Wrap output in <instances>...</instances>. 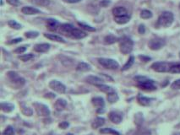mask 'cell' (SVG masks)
Here are the masks:
<instances>
[{"mask_svg":"<svg viewBox=\"0 0 180 135\" xmlns=\"http://www.w3.org/2000/svg\"><path fill=\"white\" fill-rule=\"evenodd\" d=\"M60 31L65 35L73 39H83L86 37L87 34L81 30L74 28L70 24H63L60 26Z\"/></svg>","mask_w":180,"mask_h":135,"instance_id":"cell-1","label":"cell"},{"mask_svg":"<svg viewBox=\"0 0 180 135\" xmlns=\"http://www.w3.org/2000/svg\"><path fill=\"white\" fill-rule=\"evenodd\" d=\"M174 14L170 11H164L161 14V15L158 17L157 25L159 27H164L167 28L174 23Z\"/></svg>","mask_w":180,"mask_h":135,"instance_id":"cell-2","label":"cell"},{"mask_svg":"<svg viewBox=\"0 0 180 135\" xmlns=\"http://www.w3.org/2000/svg\"><path fill=\"white\" fill-rule=\"evenodd\" d=\"M138 81V87L141 90H147V91H152L157 90V85L155 84V81L152 80H149L147 78L138 76L135 78Z\"/></svg>","mask_w":180,"mask_h":135,"instance_id":"cell-3","label":"cell"},{"mask_svg":"<svg viewBox=\"0 0 180 135\" xmlns=\"http://www.w3.org/2000/svg\"><path fill=\"white\" fill-rule=\"evenodd\" d=\"M133 47H134V42L130 38L125 36L121 40L119 48H120V51L122 52L123 54L130 53L133 51Z\"/></svg>","mask_w":180,"mask_h":135,"instance_id":"cell-4","label":"cell"},{"mask_svg":"<svg viewBox=\"0 0 180 135\" xmlns=\"http://www.w3.org/2000/svg\"><path fill=\"white\" fill-rule=\"evenodd\" d=\"M174 63L167 62H157L151 65V68L158 73H167L170 72V69Z\"/></svg>","mask_w":180,"mask_h":135,"instance_id":"cell-5","label":"cell"},{"mask_svg":"<svg viewBox=\"0 0 180 135\" xmlns=\"http://www.w3.org/2000/svg\"><path fill=\"white\" fill-rule=\"evenodd\" d=\"M97 61L103 67L107 69H118L119 68V64L118 62L114 59L106 58H100L97 59Z\"/></svg>","mask_w":180,"mask_h":135,"instance_id":"cell-6","label":"cell"},{"mask_svg":"<svg viewBox=\"0 0 180 135\" xmlns=\"http://www.w3.org/2000/svg\"><path fill=\"white\" fill-rule=\"evenodd\" d=\"M165 44H166V42H165L164 39L159 38V37H155V38L151 39V41L149 42L148 46H149V47L151 50L157 51V50L162 48L165 46Z\"/></svg>","mask_w":180,"mask_h":135,"instance_id":"cell-7","label":"cell"},{"mask_svg":"<svg viewBox=\"0 0 180 135\" xmlns=\"http://www.w3.org/2000/svg\"><path fill=\"white\" fill-rule=\"evenodd\" d=\"M8 77L10 79V80L11 81V82H13L14 84H15V85L23 86L24 84H26V80H25L22 77H20L19 74H17L16 72L10 71V72L8 73Z\"/></svg>","mask_w":180,"mask_h":135,"instance_id":"cell-8","label":"cell"},{"mask_svg":"<svg viewBox=\"0 0 180 135\" xmlns=\"http://www.w3.org/2000/svg\"><path fill=\"white\" fill-rule=\"evenodd\" d=\"M34 107L36 113L38 114L39 116L41 117H48L50 115V110H49L48 106H47L42 103L35 102L34 104Z\"/></svg>","mask_w":180,"mask_h":135,"instance_id":"cell-9","label":"cell"},{"mask_svg":"<svg viewBox=\"0 0 180 135\" xmlns=\"http://www.w3.org/2000/svg\"><path fill=\"white\" fill-rule=\"evenodd\" d=\"M49 87L51 88L52 90L55 91V92H58V93L64 94L66 91V86L65 84L61 83L60 81L58 80H52L49 83Z\"/></svg>","mask_w":180,"mask_h":135,"instance_id":"cell-10","label":"cell"},{"mask_svg":"<svg viewBox=\"0 0 180 135\" xmlns=\"http://www.w3.org/2000/svg\"><path fill=\"white\" fill-rule=\"evenodd\" d=\"M94 106L97 107V113H103L105 112V101L103 97H94L91 100Z\"/></svg>","mask_w":180,"mask_h":135,"instance_id":"cell-11","label":"cell"},{"mask_svg":"<svg viewBox=\"0 0 180 135\" xmlns=\"http://www.w3.org/2000/svg\"><path fill=\"white\" fill-rule=\"evenodd\" d=\"M108 118L114 124H119L120 122H122L123 116L122 114L119 112H111L108 114Z\"/></svg>","mask_w":180,"mask_h":135,"instance_id":"cell-12","label":"cell"},{"mask_svg":"<svg viewBox=\"0 0 180 135\" xmlns=\"http://www.w3.org/2000/svg\"><path fill=\"white\" fill-rule=\"evenodd\" d=\"M113 14L114 17H119V16H123V15H127L129 14L128 11L126 10L124 7L122 6H118L115 7L113 10Z\"/></svg>","mask_w":180,"mask_h":135,"instance_id":"cell-13","label":"cell"},{"mask_svg":"<svg viewBox=\"0 0 180 135\" xmlns=\"http://www.w3.org/2000/svg\"><path fill=\"white\" fill-rule=\"evenodd\" d=\"M21 11H22L23 14H25L26 15H33V14H36L40 13V10L38 9L31 6L23 7Z\"/></svg>","mask_w":180,"mask_h":135,"instance_id":"cell-14","label":"cell"},{"mask_svg":"<svg viewBox=\"0 0 180 135\" xmlns=\"http://www.w3.org/2000/svg\"><path fill=\"white\" fill-rule=\"evenodd\" d=\"M86 81L87 83H89L90 84H94V85H97V84H103V80L101 78L97 77V76H93V75H90V76H87L86 78Z\"/></svg>","mask_w":180,"mask_h":135,"instance_id":"cell-15","label":"cell"},{"mask_svg":"<svg viewBox=\"0 0 180 135\" xmlns=\"http://www.w3.org/2000/svg\"><path fill=\"white\" fill-rule=\"evenodd\" d=\"M47 26L51 31H57L58 27H60V24L57 19H47Z\"/></svg>","mask_w":180,"mask_h":135,"instance_id":"cell-16","label":"cell"},{"mask_svg":"<svg viewBox=\"0 0 180 135\" xmlns=\"http://www.w3.org/2000/svg\"><path fill=\"white\" fill-rule=\"evenodd\" d=\"M50 47H51L50 44H48V43L36 44V45L34 47V51H37V52H41V53H43V52H47L48 51H49Z\"/></svg>","mask_w":180,"mask_h":135,"instance_id":"cell-17","label":"cell"},{"mask_svg":"<svg viewBox=\"0 0 180 135\" xmlns=\"http://www.w3.org/2000/svg\"><path fill=\"white\" fill-rule=\"evenodd\" d=\"M66 106H67V101L65 99H62V98L58 99V100H56V102L54 103V108L58 112L63 111L66 107Z\"/></svg>","mask_w":180,"mask_h":135,"instance_id":"cell-18","label":"cell"},{"mask_svg":"<svg viewBox=\"0 0 180 135\" xmlns=\"http://www.w3.org/2000/svg\"><path fill=\"white\" fill-rule=\"evenodd\" d=\"M153 99L152 98H149V97L143 96H138V102L140 105H141L143 106H148L151 105V103L152 102Z\"/></svg>","mask_w":180,"mask_h":135,"instance_id":"cell-19","label":"cell"},{"mask_svg":"<svg viewBox=\"0 0 180 135\" xmlns=\"http://www.w3.org/2000/svg\"><path fill=\"white\" fill-rule=\"evenodd\" d=\"M44 36H45L46 38L50 39L51 41H54V42H62V43H65L66 42V41L63 37L58 35H55V34H47V33H45Z\"/></svg>","mask_w":180,"mask_h":135,"instance_id":"cell-20","label":"cell"},{"mask_svg":"<svg viewBox=\"0 0 180 135\" xmlns=\"http://www.w3.org/2000/svg\"><path fill=\"white\" fill-rule=\"evenodd\" d=\"M104 124H105V119L103 118V117H97L92 122L91 127H92V129H97L101 128V127H103Z\"/></svg>","mask_w":180,"mask_h":135,"instance_id":"cell-21","label":"cell"},{"mask_svg":"<svg viewBox=\"0 0 180 135\" xmlns=\"http://www.w3.org/2000/svg\"><path fill=\"white\" fill-rule=\"evenodd\" d=\"M1 109L4 112H11L15 109V106L10 102H2L1 103Z\"/></svg>","mask_w":180,"mask_h":135,"instance_id":"cell-22","label":"cell"},{"mask_svg":"<svg viewBox=\"0 0 180 135\" xmlns=\"http://www.w3.org/2000/svg\"><path fill=\"white\" fill-rule=\"evenodd\" d=\"M130 19V16L129 14L127 15H123V16H119V17H114V20L116 23H118L119 25H123L128 23Z\"/></svg>","mask_w":180,"mask_h":135,"instance_id":"cell-23","label":"cell"},{"mask_svg":"<svg viewBox=\"0 0 180 135\" xmlns=\"http://www.w3.org/2000/svg\"><path fill=\"white\" fill-rule=\"evenodd\" d=\"M96 86H97L100 90H102L103 92H104V93L108 94V93H111V92H113V91H115L113 87L108 86V85H106V84H97V85H96Z\"/></svg>","mask_w":180,"mask_h":135,"instance_id":"cell-24","label":"cell"},{"mask_svg":"<svg viewBox=\"0 0 180 135\" xmlns=\"http://www.w3.org/2000/svg\"><path fill=\"white\" fill-rule=\"evenodd\" d=\"M76 70L80 71V72H87V71L90 70V66L86 63H79V64L76 67Z\"/></svg>","mask_w":180,"mask_h":135,"instance_id":"cell-25","label":"cell"},{"mask_svg":"<svg viewBox=\"0 0 180 135\" xmlns=\"http://www.w3.org/2000/svg\"><path fill=\"white\" fill-rule=\"evenodd\" d=\"M107 101L111 104H113V103L117 102L118 100H119V97L118 96V94L116 93L115 91H113V92H111V93L107 94Z\"/></svg>","mask_w":180,"mask_h":135,"instance_id":"cell-26","label":"cell"},{"mask_svg":"<svg viewBox=\"0 0 180 135\" xmlns=\"http://www.w3.org/2000/svg\"><path fill=\"white\" fill-rule=\"evenodd\" d=\"M118 40L119 39L117 38L115 35L110 34V35H107V36H105V38H104V43L107 44V45H111V44H113L116 42H118Z\"/></svg>","mask_w":180,"mask_h":135,"instance_id":"cell-27","label":"cell"},{"mask_svg":"<svg viewBox=\"0 0 180 135\" xmlns=\"http://www.w3.org/2000/svg\"><path fill=\"white\" fill-rule=\"evenodd\" d=\"M100 133L103 134H112V135H120V133L116 131L114 129L111 128H104V129H100Z\"/></svg>","mask_w":180,"mask_h":135,"instance_id":"cell-28","label":"cell"},{"mask_svg":"<svg viewBox=\"0 0 180 135\" xmlns=\"http://www.w3.org/2000/svg\"><path fill=\"white\" fill-rule=\"evenodd\" d=\"M8 25L11 28H13L15 30H20L22 28V26L20 24H19L18 22H16L15 20H14V19H11V20H9L8 21Z\"/></svg>","mask_w":180,"mask_h":135,"instance_id":"cell-29","label":"cell"},{"mask_svg":"<svg viewBox=\"0 0 180 135\" xmlns=\"http://www.w3.org/2000/svg\"><path fill=\"white\" fill-rule=\"evenodd\" d=\"M134 63H135V58H134L133 56H131V57L129 58V60L127 61V63L124 64V66L123 67L122 70L123 71L128 70L129 68H130L132 67V65L134 64Z\"/></svg>","mask_w":180,"mask_h":135,"instance_id":"cell-30","label":"cell"},{"mask_svg":"<svg viewBox=\"0 0 180 135\" xmlns=\"http://www.w3.org/2000/svg\"><path fill=\"white\" fill-rule=\"evenodd\" d=\"M32 3H34L38 6H48L50 4V0H32Z\"/></svg>","mask_w":180,"mask_h":135,"instance_id":"cell-31","label":"cell"},{"mask_svg":"<svg viewBox=\"0 0 180 135\" xmlns=\"http://www.w3.org/2000/svg\"><path fill=\"white\" fill-rule=\"evenodd\" d=\"M140 17H141L142 19H150L152 17V13H151V11L148 10H143L140 12Z\"/></svg>","mask_w":180,"mask_h":135,"instance_id":"cell-32","label":"cell"},{"mask_svg":"<svg viewBox=\"0 0 180 135\" xmlns=\"http://www.w3.org/2000/svg\"><path fill=\"white\" fill-rule=\"evenodd\" d=\"M19 58L20 60H22L23 62L30 61L32 58H34V54H32V53H28V54L21 55V56H19Z\"/></svg>","mask_w":180,"mask_h":135,"instance_id":"cell-33","label":"cell"},{"mask_svg":"<svg viewBox=\"0 0 180 135\" xmlns=\"http://www.w3.org/2000/svg\"><path fill=\"white\" fill-rule=\"evenodd\" d=\"M78 25L81 26V28L86 31H96V29L92 27V26H89V25H86L85 23H81V22H78Z\"/></svg>","mask_w":180,"mask_h":135,"instance_id":"cell-34","label":"cell"},{"mask_svg":"<svg viewBox=\"0 0 180 135\" xmlns=\"http://www.w3.org/2000/svg\"><path fill=\"white\" fill-rule=\"evenodd\" d=\"M172 74H180V63H174L170 69Z\"/></svg>","mask_w":180,"mask_h":135,"instance_id":"cell-35","label":"cell"},{"mask_svg":"<svg viewBox=\"0 0 180 135\" xmlns=\"http://www.w3.org/2000/svg\"><path fill=\"white\" fill-rule=\"evenodd\" d=\"M25 35H26V38L33 39L38 36L39 32H37V31H28V32L25 33Z\"/></svg>","mask_w":180,"mask_h":135,"instance_id":"cell-36","label":"cell"},{"mask_svg":"<svg viewBox=\"0 0 180 135\" xmlns=\"http://www.w3.org/2000/svg\"><path fill=\"white\" fill-rule=\"evenodd\" d=\"M3 135H15V130L12 126H8L3 133Z\"/></svg>","mask_w":180,"mask_h":135,"instance_id":"cell-37","label":"cell"},{"mask_svg":"<svg viewBox=\"0 0 180 135\" xmlns=\"http://www.w3.org/2000/svg\"><path fill=\"white\" fill-rule=\"evenodd\" d=\"M22 113L23 114H25L26 116H31L33 114V110L31 108H30V107H24L22 108Z\"/></svg>","mask_w":180,"mask_h":135,"instance_id":"cell-38","label":"cell"},{"mask_svg":"<svg viewBox=\"0 0 180 135\" xmlns=\"http://www.w3.org/2000/svg\"><path fill=\"white\" fill-rule=\"evenodd\" d=\"M171 88L173 90H180V79L174 81V83L171 84Z\"/></svg>","mask_w":180,"mask_h":135,"instance_id":"cell-39","label":"cell"},{"mask_svg":"<svg viewBox=\"0 0 180 135\" xmlns=\"http://www.w3.org/2000/svg\"><path fill=\"white\" fill-rule=\"evenodd\" d=\"M58 127L62 129H66L69 127V123L66 121H64V122H61L59 124H58Z\"/></svg>","mask_w":180,"mask_h":135,"instance_id":"cell-40","label":"cell"},{"mask_svg":"<svg viewBox=\"0 0 180 135\" xmlns=\"http://www.w3.org/2000/svg\"><path fill=\"white\" fill-rule=\"evenodd\" d=\"M26 46H23V47H17L15 50V52H16V53H23V52H25L26 51Z\"/></svg>","mask_w":180,"mask_h":135,"instance_id":"cell-41","label":"cell"},{"mask_svg":"<svg viewBox=\"0 0 180 135\" xmlns=\"http://www.w3.org/2000/svg\"><path fill=\"white\" fill-rule=\"evenodd\" d=\"M7 2L10 3V5H12V6H19V4H20L19 0H7Z\"/></svg>","mask_w":180,"mask_h":135,"instance_id":"cell-42","label":"cell"},{"mask_svg":"<svg viewBox=\"0 0 180 135\" xmlns=\"http://www.w3.org/2000/svg\"><path fill=\"white\" fill-rule=\"evenodd\" d=\"M138 31H139V33H140V34H144V33L145 32V26H144V25H140Z\"/></svg>","mask_w":180,"mask_h":135,"instance_id":"cell-43","label":"cell"},{"mask_svg":"<svg viewBox=\"0 0 180 135\" xmlns=\"http://www.w3.org/2000/svg\"><path fill=\"white\" fill-rule=\"evenodd\" d=\"M23 39L22 38H16V39H13L11 42H10V44H15V43H18V42H22Z\"/></svg>","mask_w":180,"mask_h":135,"instance_id":"cell-44","label":"cell"},{"mask_svg":"<svg viewBox=\"0 0 180 135\" xmlns=\"http://www.w3.org/2000/svg\"><path fill=\"white\" fill-rule=\"evenodd\" d=\"M63 1L68 3H79V2H81V0H63Z\"/></svg>","mask_w":180,"mask_h":135,"instance_id":"cell-45","label":"cell"},{"mask_svg":"<svg viewBox=\"0 0 180 135\" xmlns=\"http://www.w3.org/2000/svg\"><path fill=\"white\" fill-rule=\"evenodd\" d=\"M108 4H110V1L108 0H103L101 2V5L103 7H107Z\"/></svg>","mask_w":180,"mask_h":135,"instance_id":"cell-46","label":"cell"},{"mask_svg":"<svg viewBox=\"0 0 180 135\" xmlns=\"http://www.w3.org/2000/svg\"><path fill=\"white\" fill-rule=\"evenodd\" d=\"M140 58H141L142 60L144 62H148L151 58H148V57H145V56H140Z\"/></svg>","mask_w":180,"mask_h":135,"instance_id":"cell-47","label":"cell"},{"mask_svg":"<svg viewBox=\"0 0 180 135\" xmlns=\"http://www.w3.org/2000/svg\"><path fill=\"white\" fill-rule=\"evenodd\" d=\"M174 135H180V133H174Z\"/></svg>","mask_w":180,"mask_h":135,"instance_id":"cell-48","label":"cell"},{"mask_svg":"<svg viewBox=\"0 0 180 135\" xmlns=\"http://www.w3.org/2000/svg\"><path fill=\"white\" fill-rule=\"evenodd\" d=\"M66 135H74V134H72V133H67Z\"/></svg>","mask_w":180,"mask_h":135,"instance_id":"cell-49","label":"cell"},{"mask_svg":"<svg viewBox=\"0 0 180 135\" xmlns=\"http://www.w3.org/2000/svg\"><path fill=\"white\" fill-rule=\"evenodd\" d=\"M179 9H180V3H179Z\"/></svg>","mask_w":180,"mask_h":135,"instance_id":"cell-50","label":"cell"},{"mask_svg":"<svg viewBox=\"0 0 180 135\" xmlns=\"http://www.w3.org/2000/svg\"><path fill=\"white\" fill-rule=\"evenodd\" d=\"M179 58H180V53H179Z\"/></svg>","mask_w":180,"mask_h":135,"instance_id":"cell-51","label":"cell"}]
</instances>
